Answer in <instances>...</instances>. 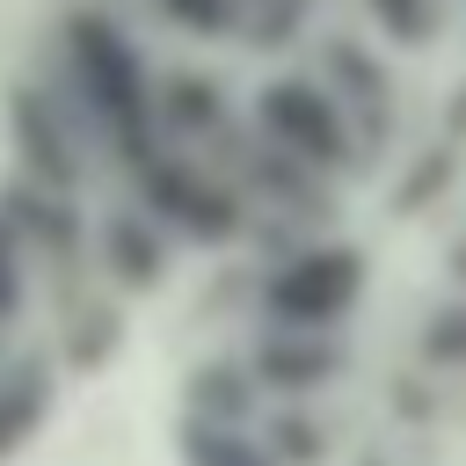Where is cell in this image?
I'll use <instances>...</instances> for the list:
<instances>
[{
    "mask_svg": "<svg viewBox=\"0 0 466 466\" xmlns=\"http://www.w3.org/2000/svg\"><path fill=\"white\" fill-rule=\"evenodd\" d=\"M357 284H364L357 255H350V248H320V255H299V262L269 284V306H277L291 328H320V320L350 313Z\"/></svg>",
    "mask_w": 466,
    "mask_h": 466,
    "instance_id": "6da1fadb",
    "label": "cell"
},
{
    "mask_svg": "<svg viewBox=\"0 0 466 466\" xmlns=\"http://www.w3.org/2000/svg\"><path fill=\"white\" fill-rule=\"evenodd\" d=\"M36 400H44V386H29V379H15V386L0 393V451L22 437V422L36 415Z\"/></svg>",
    "mask_w": 466,
    "mask_h": 466,
    "instance_id": "7a4b0ae2",
    "label": "cell"
},
{
    "mask_svg": "<svg viewBox=\"0 0 466 466\" xmlns=\"http://www.w3.org/2000/svg\"><path fill=\"white\" fill-rule=\"evenodd\" d=\"M240 459H262V451H248L233 430H197V466H240Z\"/></svg>",
    "mask_w": 466,
    "mask_h": 466,
    "instance_id": "3957f363",
    "label": "cell"
}]
</instances>
